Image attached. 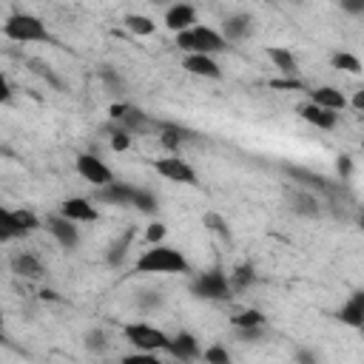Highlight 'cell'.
<instances>
[{"mask_svg": "<svg viewBox=\"0 0 364 364\" xmlns=\"http://www.w3.org/2000/svg\"><path fill=\"white\" fill-rule=\"evenodd\" d=\"M134 270L145 276H176V273H191V262L173 245L156 242V245H148V250L136 256Z\"/></svg>", "mask_w": 364, "mask_h": 364, "instance_id": "1", "label": "cell"}, {"mask_svg": "<svg viewBox=\"0 0 364 364\" xmlns=\"http://www.w3.org/2000/svg\"><path fill=\"white\" fill-rule=\"evenodd\" d=\"M0 31L11 43H48L51 40L48 26L37 14H31V11H11L0 23Z\"/></svg>", "mask_w": 364, "mask_h": 364, "instance_id": "2", "label": "cell"}, {"mask_svg": "<svg viewBox=\"0 0 364 364\" xmlns=\"http://www.w3.org/2000/svg\"><path fill=\"white\" fill-rule=\"evenodd\" d=\"M176 48L182 54H210V57H216L228 48V40L222 37V31H216L210 26H202V23H193L191 28L176 34Z\"/></svg>", "mask_w": 364, "mask_h": 364, "instance_id": "3", "label": "cell"}, {"mask_svg": "<svg viewBox=\"0 0 364 364\" xmlns=\"http://www.w3.org/2000/svg\"><path fill=\"white\" fill-rule=\"evenodd\" d=\"M188 290L196 296V299H205V301H228L233 296L230 290V282H228V270L225 267H210V270H202L191 279Z\"/></svg>", "mask_w": 364, "mask_h": 364, "instance_id": "4", "label": "cell"}, {"mask_svg": "<svg viewBox=\"0 0 364 364\" xmlns=\"http://www.w3.org/2000/svg\"><path fill=\"white\" fill-rule=\"evenodd\" d=\"M122 338L131 347L148 350V353H165V347H168V333L162 327L148 324V321H128V324H122Z\"/></svg>", "mask_w": 364, "mask_h": 364, "instance_id": "5", "label": "cell"}, {"mask_svg": "<svg viewBox=\"0 0 364 364\" xmlns=\"http://www.w3.org/2000/svg\"><path fill=\"white\" fill-rule=\"evenodd\" d=\"M108 117H111V122H117L119 128H125L131 136L134 134H151V131H156V119H151V114H145L142 108H134L128 102H111L108 105Z\"/></svg>", "mask_w": 364, "mask_h": 364, "instance_id": "6", "label": "cell"}, {"mask_svg": "<svg viewBox=\"0 0 364 364\" xmlns=\"http://www.w3.org/2000/svg\"><path fill=\"white\" fill-rule=\"evenodd\" d=\"M154 171H156L162 179L176 182V185H191V188L199 185V176H196L193 165H191L188 159H182L179 154H168V156L156 159V162H154Z\"/></svg>", "mask_w": 364, "mask_h": 364, "instance_id": "7", "label": "cell"}, {"mask_svg": "<svg viewBox=\"0 0 364 364\" xmlns=\"http://www.w3.org/2000/svg\"><path fill=\"white\" fill-rule=\"evenodd\" d=\"M74 168H77V173H80L91 188H102V185H108L111 179H117L114 171H111L97 154H77Z\"/></svg>", "mask_w": 364, "mask_h": 364, "instance_id": "8", "label": "cell"}, {"mask_svg": "<svg viewBox=\"0 0 364 364\" xmlns=\"http://www.w3.org/2000/svg\"><path fill=\"white\" fill-rule=\"evenodd\" d=\"M43 228L51 233V239H54L63 250H74V247L80 245V228H77V222L68 219V216H63L60 210L51 213V216H46Z\"/></svg>", "mask_w": 364, "mask_h": 364, "instance_id": "9", "label": "cell"}, {"mask_svg": "<svg viewBox=\"0 0 364 364\" xmlns=\"http://www.w3.org/2000/svg\"><path fill=\"white\" fill-rule=\"evenodd\" d=\"M165 353H168L171 358H176V361H196V358L202 355V347H199V338H196L193 333L179 330V333L168 336Z\"/></svg>", "mask_w": 364, "mask_h": 364, "instance_id": "10", "label": "cell"}, {"mask_svg": "<svg viewBox=\"0 0 364 364\" xmlns=\"http://www.w3.org/2000/svg\"><path fill=\"white\" fill-rule=\"evenodd\" d=\"M256 28V17L250 11H233L222 20V37L228 43H239V40H247Z\"/></svg>", "mask_w": 364, "mask_h": 364, "instance_id": "11", "label": "cell"}, {"mask_svg": "<svg viewBox=\"0 0 364 364\" xmlns=\"http://www.w3.org/2000/svg\"><path fill=\"white\" fill-rule=\"evenodd\" d=\"M57 210H60L63 216L74 219L77 225L97 222V219H100V210H97L94 199H85V196H68V199H63V202H60V208H57Z\"/></svg>", "mask_w": 364, "mask_h": 364, "instance_id": "12", "label": "cell"}, {"mask_svg": "<svg viewBox=\"0 0 364 364\" xmlns=\"http://www.w3.org/2000/svg\"><path fill=\"white\" fill-rule=\"evenodd\" d=\"M182 68L193 77H202V80H222V65L210 54H185Z\"/></svg>", "mask_w": 364, "mask_h": 364, "instance_id": "13", "label": "cell"}, {"mask_svg": "<svg viewBox=\"0 0 364 364\" xmlns=\"http://www.w3.org/2000/svg\"><path fill=\"white\" fill-rule=\"evenodd\" d=\"M162 23H165V28H171L173 34H179V31H185V28H191L196 23V9L191 3H182V0L179 3H171L165 9Z\"/></svg>", "mask_w": 364, "mask_h": 364, "instance_id": "14", "label": "cell"}, {"mask_svg": "<svg viewBox=\"0 0 364 364\" xmlns=\"http://www.w3.org/2000/svg\"><path fill=\"white\" fill-rule=\"evenodd\" d=\"M299 117L307 122V125H313V128H318V131H333L336 125H338V114L336 111H330V108H321V105H316V102H304V105H299Z\"/></svg>", "mask_w": 364, "mask_h": 364, "instance_id": "15", "label": "cell"}, {"mask_svg": "<svg viewBox=\"0 0 364 364\" xmlns=\"http://www.w3.org/2000/svg\"><path fill=\"white\" fill-rule=\"evenodd\" d=\"M134 188L136 185H128V182H119V179H111L108 185L97 188V202H105V205H119V208H131V196H134Z\"/></svg>", "mask_w": 364, "mask_h": 364, "instance_id": "16", "label": "cell"}, {"mask_svg": "<svg viewBox=\"0 0 364 364\" xmlns=\"http://www.w3.org/2000/svg\"><path fill=\"white\" fill-rule=\"evenodd\" d=\"M284 202H287V208H290L296 216H307V219L321 216V202H318V196L310 193V191H287Z\"/></svg>", "mask_w": 364, "mask_h": 364, "instance_id": "17", "label": "cell"}, {"mask_svg": "<svg viewBox=\"0 0 364 364\" xmlns=\"http://www.w3.org/2000/svg\"><path fill=\"white\" fill-rule=\"evenodd\" d=\"M9 264H11V273L20 276V279H43V276H46V264H43L40 256L31 253V250L14 253Z\"/></svg>", "mask_w": 364, "mask_h": 364, "instance_id": "18", "label": "cell"}, {"mask_svg": "<svg viewBox=\"0 0 364 364\" xmlns=\"http://www.w3.org/2000/svg\"><path fill=\"white\" fill-rule=\"evenodd\" d=\"M336 318L353 330H361L364 327V290H353L347 301L341 304V310L336 313Z\"/></svg>", "mask_w": 364, "mask_h": 364, "instance_id": "19", "label": "cell"}, {"mask_svg": "<svg viewBox=\"0 0 364 364\" xmlns=\"http://www.w3.org/2000/svg\"><path fill=\"white\" fill-rule=\"evenodd\" d=\"M307 97H310V102H316V105H321V108H330V111H336V114L347 108V97H344V91L336 88V85H318V88H310Z\"/></svg>", "mask_w": 364, "mask_h": 364, "instance_id": "20", "label": "cell"}, {"mask_svg": "<svg viewBox=\"0 0 364 364\" xmlns=\"http://www.w3.org/2000/svg\"><path fill=\"white\" fill-rule=\"evenodd\" d=\"M156 139H159V145L168 151V154H176L179 148H182V142H185V136H188V131L182 128V125H176V122H156Z\"/></svg>", "mask_w": 364, "mask_h": 364, "instance_id": "21", "label": "cell"}, {"mask_svg": "<svg viewBox=\"0 0 364 364\" xmlns=\"http://www.w3.org/2000/svg\"><path fill=\"white\" fill-rule=\"evenodd\" d=\"M134 236H136V228H125V230H122V233L108 245V250H105V262H108L111 267H119V264L125 262V256H128V250H131Z\"/></svg>", "mask_w": 364, "mask_h": 364, "instance_id": "22", "label": "cell"}, {"mask_svg": "<svg viewBox=\"0 0 364 364\" xmlns=\"http://www.w3.org/2000/svg\"><path fill=\"white\" fill-rule=\"evenodd\" d=\"M256 267L250 264V262H239L230 273H228V282H230V290L233 293H245V290H250L253 284H256Z\"/></svg>", "mask_w": 364, "mask_h": 364, "instance_id": "23", "label": "cell"}, {"mask_svg": "<svg viewBox=\"0 0 364 364\" xmlns=\"http://www.w3.org/2000/svg\"><path fill=\"white\" fill-rule=\"evenodd\" d=\"M267 57H270V63L282 71V74H296L299 71V60H296V54L290 51V48H284V46H270L267 48Z\"/></svg>", "mask_w": 364, "mask_h": 364, "instance_id": "24", "label": "cell"}, {"mask_svg": "<svg viewBox=\"0 0 364 364\" xmlns=\"http://www.w3.org/2000/svg\"><path fill=\"white\" fill-rule=\"evenodd\" d=\"M230 324L236 330H250V327H267V316L259 310V307H245V310H236L230 316Z\"/></svg>", "mask_w": 364, "mask_h": 364, "instance_id": "25", "label": "cell"}, {"mask_svg": "<svg viewBox=\"0 0 364 364\" xmlns=\"http://www.w3.org/2000/svg\"><path fill=\"white\" fill-rule=\"evenodd\" d=\"M97 77H100V82H102L111 94H122V91H125V80H122V74H119V68H117V65L102 63V65L97 68Z\"/></svg>", "mask_w": 364, "mask_h": 364, "instance_id": "26", "label": "cell"}, {"mask_svg": "<svg viewBox=\"0 0 364 364\" xmlns=\"http://www.w3.org/2000/svg\"><path fill=\"white\" fill-rule=\"evenodd\" d=\"M131 208H136L139 213H148V216H154V213L159 210V199H156V193H154V191H148V188H134V196H131Z\"/></svg>", "mask_w": 364, "mask_h": 364, "instance_id": "27", "label": "cell"}, {"mask_svg": "<svg viewBox=\"0 0 364 364\" xmlns=\"http://www.w3.org/2000/svg\"><path fill=\"white\" fill-rule=\"evenodd\" d=\"M14 210V225H17V233H20V239H26V236H31L43 222L37 219V213L34 210H28V208H11Z\"/></svg>", "mask_w": 364, "mask_h": 364, "instance_id": "28", "label": "cell"}, {"mask_svg": "<svg viewBox=\"0 0 364 364\" xmlns=\"http://www.w3.org/2000/svg\"><path fill=\"white\" fill-rule=\"evenodd\" d=\"M122 23H125V28H128L131 34H136V37H151V34L156 31V23H154L148 14H125Z\"/></svg>", "mask_w": 364, "mask_h": 364, "instance_id": "29", "label": "cell"}, {"mask_svg": "<svg viewBox=\"0 0 364 364\" xmlns=\"http://www.w3.org/2000/svg\"><path fill=\"white\" fill-rule=\"evenodd\" d=\"M330 65L338 68V71H347V74H361V60L350 51H333L330 54Z\"/></svg>", "mask_w": 364, "mask_h": 364, "instance_id": "30", "label": "cell"}, {"mask_svg": "<svg viewBox=\"0 0 364 364\" xmlns=\"http://www.w3.org/2000/svg\"><path fill=\"white\" fill-rule=\"evenodd\" d=\"M202 225L210 230V233H216L219 239H230V225H228V219L222 216V213H216V210H208L205 216H202Z\"/></svg>", "mask_w": 364, "mask_h": 364, "instance_id": "31", "label": "cell"}, {"mask_svg": "<svg viewBox=\"0 0 364 364\" xmlns=\"http://www.w3.org/2000/svg\"><path fill=\"white\" fill-rule=\"evenodd\" d=\"M14 239H20L17 225H14V210L0 205V245L3 242H14Z\"/></svg>", "mask_w": 364, "mask_h": 364, "instance_id": "32", "label": "cell"}, {"mask_svg": "<svg viewBox=\"0 0 364 364\" xmlns=\"http://www.w3.org/2000/svg\"><path fill=\"white\" fill-rule=\"evenodd\" d=\"M105 131H108V145H111V151L122 154V151H128V148H131V139H134V136H131L125 128H119L117 122H111Z\"/></svg>", "mask_w": 364, "mask_h": 364, "instance_id": "33", "label": "cell"}, {"mask_svg": "<svg viewBox=\"0 0 364 364\" xmlns=\"http://www.w3.org/2000/svg\"><path fill=\"white\" fill-rule=\"evenodd\" d=\"M82 344H85V350L94 353V355L108 353V336H105L102 330H88V333L82 336Z\"/></svg>", "mask_w": 364, "mask_h": 364, "instance_id": "34", "label": "cell"}, {"mask_svg": "<svg viewBox=\"0 0 364 364\" xmlns=\"http://www.w3.org/2000/svg\"><path fill=\"white\" fill-rule=\"evenodd\" d=\"M199 358H202L205 364H230V353H228V347H222V344H210V347H205Z\"/></svg>", "mask_w": 364, "mask_h": 364, "instance_id": "35", "label": "cell"}, {"mask_svg": "<svg viewBox=\"0 0 364 364\" xmlns=\"http://www.w3.org/2000/svg\"><path fill=\"white\" fill-rule=\"evenodd\" d=\"M28 65H31V71H34V74H40L46 82H51L54 88H63V80L51 71V65H48V63H43V60H28Z\"/></svg>", "mask_w": 364, "mask_h": 364, "instance_id": "36", "label": "cell"}, {"mask_svg": "<svg viewBox=\"0 0 364 364\" xmlns=\"http://www.w3.org/2000/svg\"><path fill=\"white\" fill-rule=\"evenodd\" d=\"M162 293L159 290H142L139 296H136V307L139 310H156V307H162Z\"/></svg>", "mask_w": 364, "mask_h": 364, "instance_id": "37", "label": "cell"}, {"mask_svg": "<svg viewBox=\"0 0 364 364\" xmlns=\"http://www.w3.org/2000/svg\"><path fill=\"white\" fill-rule=\"evenodd\" d=\"M168 236V225L165 222H151L148 228H145V242L148 245H156V242H162Z\"/></svg>", "mask_w": 364, "mask_h": 364, "instance_id": "38", "label": "cell"}, {"mask_svg": "<svg viewBox=\"0 0 364 364\" xmlns=\"http://www.w3.org/2000/svg\"><path fill=\"white\" fill-rule=\"evenodd\" d=\"M122 361L125 364H154L156 361V353H148V350H136V353H128V355H122Z\"/></svg>", "mask_w": 364, "mask_h": 364, "instance_id": "39", "label": "cell"}, {"mask_svg": "<svg viewBox=\"0 0 364 364\" xmlns=\"http://www.w3.org/2000/svg\"><path fill=\"white\" fill-rule=\"evenodd\" d=\"M341 11L350 14V17H361L364 14V0H338Z\"/></svg>", "mask_w": 364, "mask_h": 364, "instance_id": "40", "label": "cell"}, {"mask_svg": "<svg viewBox=\"0 0 364 364\" xmlns=\"http://www.w3.org/2000/svg\"><path fill=\"white\" fill-rule=\"evenodd\" d=\"M336 171H338L341 176H350V171H353V156H347V154H341V156L336 159Z\"/></svg>", "mask_w": 364, "mask_h": 364, "instance_id": "41", "label": "cell"}, {"mask_svg": "<svg viewBox=\"0 0 364 364\" xmlns=\"http://www.w3.org/2000/svg\"><path fill=\"white\" fill-rule=\"evenodd\" d=\"M11 94H14V91H11V82H9V77L0 71V105H3V102H9V100H11Z\"/></svg>", "mask_w": 364, "mask_h": 364, "instance_id": "42", "label": "cell"}, {"mask_svg": "<svg viewBox=\"0 0 364 364\" xmlns=\"http://www.w3.org/2000/svg\"><path fill=\"white\" fill-rule=\"evenodd\" d=\"M347 105H353L355 111H361V108H364V88H358V91L353 94V100H350Z\"/></svg>", "mask_w": 364, "mask_h": 364, "instance_id": "43", "label": "cell"}, {"mask_svg": "<svg viewBox=\"0 0 364 364\" xmlns=\"http://www.w3.org/2000/svg\"><path fill=\"white\" fill-rule=\"evenodd\" d=\"M293 358H296V361H304V364H313V361H316V355H313V353H307V350H296V353H293Z\"/></svg>", "mask_w": 364, "mask_h": 364, "instance_id": "44", "label": "cell"}, {"mask_svg": "<svg viewBox=\"0 0 364 364\" xmlns=\"http://www.w3.org/2000/svg\"><path fill=\"white\" fill-rule=\"evenodd\" d=\"M6 336H3V310H0V341H3Z\"/></svg>", "mask_w": 364, "mask_h": 364, "instance_id": "45", "label": "cell"}, {"mask_svg": "<svg viewBox=\"0 0 364 364\" xmlns=\"http://www.w3.org/2000/svg\"><path fill=\"white\" fill-rule=\"evenodd\" d=\"M151 3H168V0H151Z\"/></svg>", "mask_w": 364, "mask_h": 364, "instance_id": "46", "label": "cell"}]
</instances>
